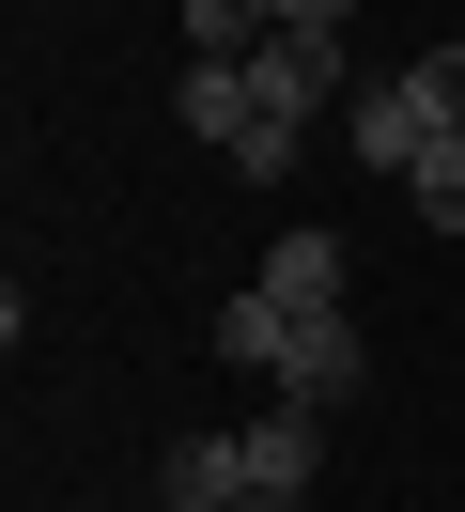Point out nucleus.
Returning a JSON list of instances; mask_svg holds the SVG:
<instances>
[{
	"instance_id": "1",
	"label": "nucleus",
	"mask_w": 465,
	"mask_h": 512,
	"mask_svg": "<svg viewBox=\"0 0 465 512\" xmlns=\"http://www.w3.org/2000/svg\"><path fill=\"white\" fill-rule=\"evenodd\" d=\"M434 140H465V125L434 109V78H419V63H403V78H357V109H341V156H357V171H388V187H403Z\"/></svg>"
},
{
	"instance_id": "2",
	"label": "nucleus",
	"mask_w": 465,
	"mask_h": 512,
	"mask_svg": "<svg viewBox=\"0 0 465 512\" xmlns=\"http://www.w3.org/2000/svg\"><path fill=\"white\" fill-rule=\"evenodd\" d=\"M248 94H264V125H326V109H357V63H341V32H264L248 47Z\"/></svg>"
},
{
	"instance_id": "3",
	"label": "nucleus",
	"mask_w": 465,
	"mask_h": 512,
	"mask_svg": "<svg viewBox=\"0 0 465 512\" xmlns=\"http://www.w3.org/2000/svg\"><path fill=\"white\" fill-rule=\"evenodd\" d=\"M372 388V342H357V311H295V342H279V404H357Z\"/></svg>"
},
{
	"instance_id": "4",
	"label": "nucleus",
	"mask_w": 465,
	"mask_h": 512,
	"mask_svg": "<svg viewBox=\"0 0 465 512\" xmlns=\"http://www.w3.org/2000/svg\"><path fill=\"white\" fill-rule=\"evenodd\" d=\"M155 512H248V435H171L155 450Z\"/></svg>"
},
{
	"instance_id": "5",
	"label": "nucleus",
	"mask_w": 465,
	"mask_h": 512,
	"mask_svg": "<svg viewBox=\"0 0 465 512\" xmlns=\"http://www.w3.org/2000/svg\"><path fill=\"white\" fill-rule=\"evenodd\" d=\"M248 435V497H310V466H326V419L310 404H264V419H233Z\"/></svg>"
},
{
	"instance_id": "6",
	"label": "nucleus",
	"mask_w": 465,
	"mask_h": 512,
	"mask_svg": "<svg viewBox=\"0 0 465 512\" xmlns=\"http://www.w3.org/2000/svg\"><path fill=\"white\" fill-rule=\"evenodd\" d=\"M186 140H217V156H248V140H264V94H248V63H186Z\"/></svg>"
},
{
	"instance_id": "7",
	"label": "nucleus",
	"mask_w": 465,
	"mask_h": 512,
	"mask_svg": "<svg viewBox=\"0 0 465 512\" xmlns=\"http://www.w3.org/2000/svg\"><path fill=\"white\" fill-rule=\"evenodd\" d=\"M341 264H357L341 233H279V249H264V295H279V311H341Z\"/></svg>"
},
{
	"instance_id": "8",
	"label": "nucleus",
	"mask_w": 465,
	"mask_h": 512,
	"mask_svg": "<svg viewBox=\"0 0 465 512\" xmlns=\"http://www.w3.org/2000/svg\"><path fill=\"white\" fill-rule=\"evenodd\" d=\"M279 342H295V311H279V295L248 280L233 311H217V357H233V373H279Z\"/></svg>"
},
{
	"instance_id": "9",
	"label": "nucleus",
	"mask_w": 465,
	"mask_h": 512,
	"mask_svg": "<svg viewBox=\"0 0 465 512\" xmlns=\"http://www.w3.org/2000/svg\"><path fill=\"white\" fill-rule=\"evenodd\" d=\"M264 32H279L264 0H186V63H248Z\"/></svg>"
},
{
	"instance_id": "10",
	"label": "nucleus",
	"mask_w": 465,
	"mask_h": 512,
	"mask_svg": "<svg viewBox=\"0 0 465 512\" xmlns=\"http://www.w3.org/2000/svg\"><path fill=\"white\" fill-rule=\"evenodd\" d=\"M403 202H419V218H434V233H465V140H434V156H419V171H403Z\"/></svg>"
},
{
	"instance_id": "11",
	"label": "nucleus",
	"mask_w": 465,
	"mask_h": 512,
	"mask_svg": "<svg viewBox=\"0 0 465 512\" xmlns=\"http://www.w3.org/2000/svg\"><path fill=\"white\" fill-rule=\"evenodd\" d=\"M419 78H434V109L465 125V47H419Z\"/></svg>"
},
{
	"instance_id": "12",
	"label": "nucleus",
	"mask_w": 465,
	"mask_h": 512,
	"mask_svg": "<svg viewBox=\"0 0 465 512\" xmlns=\"http://www.w3.org/2000/svg\"><path fill=\"white\" fill-rule=\"evenodd\" d=\"M279 32H341V16H357V0H264Z\"/></svg>"
},
{
	"instance_id": "13",
	"label": "nucleus",
	"mask_w": 465,
	"mask_h": 512,
	"mask_svg": "<svg viewBox=\"0 0 465 512\" xmlns=\"http://www.w3.org/2000/svg\"><path fill=\"white\" fill-rule=\"evenodd\" d=\"M248 512H310V497H248Z\"/></svg>"
}]
</instances>
